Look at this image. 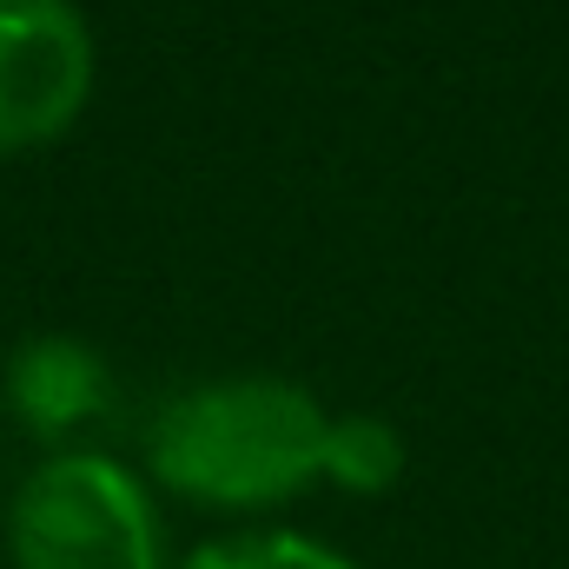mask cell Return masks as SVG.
<instances>
[{"mask_svg": "<svg viewBox=\"0 0 569 569\" xmlns=\"http://www.w3.org/2000/svg\"><path fill=\"white\" fill-rule=\"evenodd\" d=\"M411 470V450H405V430L378 411H331L325 430V483L351 490V497H385L398 490Z\"/></svg>", "mask_w": 569, "mask_h": 569, "instance_id": "obj_5", "label": "cell"}, {"mask_svg": "<svg viewBox=\"0 0 569 569\" xmlns=\"http://www.w3.org/2000/svg\"><path fill=\"white\" fill-rule=\"evenodd\" d=\"M331 411L272 371H239L179 391L146 437L152 477L212 510H272L325 477Z\"/></svg>", "mask_w": 569, "mask_h": 569, "instance_id": "obj_1", "label": "cell"}, {"mask_svg": "<svg viewBox=\"0 0 569 569\" xmlns=\"http://www.w3.org/2000/svg\"><path fill=\"white\" fill-rule=\"evenodd\" d=\"M0 405L27 437L73 450V437H87L113 411V371L87 338L33 331L27 345H13V358L0 371Z\"/></svg>", "mask_w": 569, "mask_h": 569, "instance_id": "obj_4", "label": "cell"}, {"mask_svg": "<svg viewBox=\"0 0 569 569\" xmlns=\"http://www.w3.org/2000/svg\"><path fill=\"white\" fill-rule=\"evenodd\" d=\"M93 27L73 0H0V152L60 140L93 100Z\"/></svg>", "mask_w": 569, "mask_h": 569, "instance_id": "obj_3", "label": "cell"}, {"mask_svg": "<svg viewBox=\"0 0 569 569\" xmlns=\"http://www.w3.org/2000/svg\"><path fill=\"white\" fill-rule=\"evenodd\" d=\"M186 569H358L351 557H338L331 543H311V537H226V543H206Z\"/></svg>", "mask_w": 569, "mask_h": 569, "instance_id": "obj_6", "label": "cell"}, {"mask_svg": "<svg viewBox=\"0 0 569 569\" xmlns=\"http://www.w3.org/2000/svg\"><path fill=\"white\" fill-rule=\"evenodd\" d=\"M13 569H166L146 483L100 450H47L7 503Z\"/></svg>", "mask_w": 569, "mask_h": 569, "instance_id": "obj_2", "label": "cell"}]
</instances>
